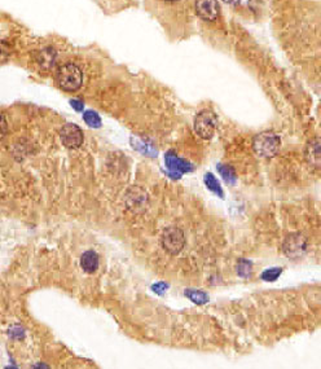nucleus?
Here are the masks:
<instances>
[{
    "instance_id": "obj_14",
    "label": "nucleus",
    "mask_w": 321,
    "mask_h": 369,
    "mask_svg": "<svg viewBox=\"0 0 321 369\" xmlns=\"http://www.w3.org/2000/svg\"><path fill=\"white\" fill-rule=\"evenodd\" d=\"M217 169L218 173L223 176V179L226 180L228 184H234V183H236L237 176H236V173H234V170L231 167V166H228V164H218Z\"/></svg>"
},
{
    "instance_id": "obj_2",
    "label": "nucleus",
    "mask_w": 321,
    "mask_h": 369,
    "mask_svg": "<svg viewBox=\"0 0 321 369\" xmlns=\"http://www.w3.org/2000/svg\"><path fill=\"white\" fill-rule=\"evenodd\" d=\"M281 140L276 133L266 132L258 133L253 140V149H254L255 154L262 158H272L277 154L280 150Z\"/></svg>"
},
{
    "instance_id": "obj_12",
    "label": "nucleus",
    "mask_w": 321,
    "mask_h": 369,
    "mask_svg": "<svg viewBox=\"0 0 321 369\" xmlns=\"http://www.w3.org/2000/svg\"><path fill=\"white\" fill-rule=\"evenodd\" d=\"M203 182H205L206 187L208 188V189L211 190V192H214L215 194H218L219 197H223L224 193H223V189H222V187H220L219 182H218V179L215 178L214 175H212L211 173H207L205 174V178H203Z\"/></svg>"
},
{
    "instance_id": "obj_3",
    "label": "nucleus",
    "mask_w": 321,
    "mask_h": 369,
    "mask_svg": "<svg viewBox=\"0 0 321 369\" xmlns=\"http://www.w3.org/2000/svg\"><path fill=\"white\" fill-rule=\"evenodd\" d=\"M161 245L170 255H177L185 245L184 232L179 227H167L161 236Z\"/></svg>"
},
{
    "instance_id": "obj_9",
    "label": "nucleus",
    "mask_w": 321,
    "mask_h": 369,
    "mask_svg": "<svg viewBox=\"0 0 321 369\" xmlns=\"http://www.w3.org/2000/svg\"><path fill=\"white\" fill-rule=\"evenodd\" d=\"M34 60L42 69L49 70L56 61V51L51 47H46L34 53Z\"/></svg>"
},
{
    "instance_id": "obj_11",
    "label": "nucleus",
    "mask_w": 321,
    "mask_h": 369,
    "mask_svg": "<svg viewBox=\"0 0 321 369\" xmlns=\"http://www.w3.org/2000/svg\"><path fill=\"white\" fill-rule=\"evenodd\" d=\"M100 260L96 251L87 250L86 253L82 254L81 257V267L86 274H95L98 269Z\"/></svg>"
},
{
    "instance_id": "obj_6",
    "label": "nucleus",
    "mask_w": 321,
    "mask_h": 369,
    "mask_svg": "<svg viewBox=\"0 0 321 369\" xmlns=\"http://www.w3.org/2000/svg\"><path fill=\"white\" fill-rule=\"evenodd\" d=\"M60 138L62 144L69 149H77L83 144V131L77 124L67 123L60 131Z\"/></svg>"
},
{
    "instance_id": "obj_1",
    "label": "nucleus",
    "mask_w": 321,
    "mask_h": 369,
    "mask_svg": "<svg viewBox=\"0 0 321 369\" xmlns=\"http://www.w3.org/2000/svg\"><path fill=\"white\" fill-rule=\"evenodd\" d=\"M56 81L60 88L67 92H74L78 91L83 83V73L76 63H62L56 72Z\"/></svg>"
},
{
    "instance_id": "obj_8",
    "label": "nucleus",
    "mask_w": 321,
    "mask_h": 369,
    "mask_svg": "<svg viewBox=\"0 0 321 369\" xmlns=\"http://www.w3.org/2000/svg\"><path fill=\"white\" fill-rule=\"evenodd\" d=\"M196 13L203 21L212 22L219 16V6L217 0H196Z\"/></svg>"
},
{
    "instance_id": "obj_23",
    "label": "nucleus",
    "mask_w": 321,
    "mask_h": 369,
    "mask_svg": "<svg viewBox=\"0 0 321 369\" xmlns=\"http://www.w3.org/2000/svg\"><path fill=\"white\" fill-rule=\"evenodd\" d=\"M224 2H226V3H228V4H233V6H234V4L240 3V0H224Z\"/></svg>"
},
{
    "instance_id": "obj_22",
    "label": "nucleus",
    "mask_w": 321,
    "mask_h": 369,
    "mask_svg": "<svg viewBox=\"0 0 321 369\" xmlns=\"http://www.w3.org/2000/svg\"><path fill=\"white\" fill-rule=\"evenodd\" d=\"M70 104H72V107L74 108L77 112H83V103H82L81 100H78V98H73V100H70Z\"/></svg>"
},
{
    "instance_id": "obj_18",
    "label": "nucleus",
    "mask_w": 321,
    "mask_h": 369,
    "mask_svg": "<svg viewBox=\"0 0 321 369\" xmlns=\"http://www.w3.org/2000/svg\"><path fill=\"white\" fill-rule=\"evenodd\" d=\"M133 148H136L137 150H140L142 154H147V156L154 157V154H157V150H154L152 145H147L141 140H136L133 143Z\"/></svg>"
},
{
    "instance_id": "obj_5",
    "label": "nucleus",
    "mask_w": 321,
    "mask_h": 369,
    "mask_svg": "<svg viewBox=\"0 0 321 369\" xmlns=\"http://www.w3.org/2000/svg\"><path fill=\"white\" fill-rule=\"evenodd\" d=\"M307 239L302 233H290L282 243V251L290 259H299L307 251Z\"/></svg>"
},
{
    "instance_id": "obj_4",
    "label": "nucleus",
    "mask_w": 321,
    "mask_h": 369,
    "mask_svg": "<svg viewBox=\"0 0 321 369\" xmlns=\"http://www.w3.org/2000/svg\"><path fill=\"white\" fill-rule=\"evenodd\" d=\"M218 118L211 110H202L194 118V131L200 138L208 140L214 136L217 130Z\"/></svg>"
},
{
    "instance_id": "obj_15",
    "label": "nucleus",
    "mask_w": 321,
    "mask_h": 369,
    "mask_svg": "<svg viewBox=\"0 0 321 369\" xmlns=\"http://www.w3.org/2000/svg\"><path fill=\"white\" fill-rule=\"evenodd\" d=\"M83 119L86 122V124H88L92 128H98L101 127V118L98 116L97 113L93 112V110H86L83 113Z\"/></svg>"
},
{
    "instance_id": "obj_7",
    "label": "nucleus",
    "mask_w": 321,
    "mask_h": 369,
    "mask_svg": "<svg viewBox=\"0 0 321 369\" xmlns=\"http://www.w3.org/2000/svg\"><path fill=\"white\" fill-rule=\"evenodd\" d=\"M165 163L166 167H167L168 171H170V175L172 176V178H176V179L182 178L183 174L191 173V171L193 170V166H192L188 161L179 158L174 152H168V153H166Z\"/></svg>"
},
{
    "instance_id": "obj_20",
    "label": "nucleus",
    "mask_w": 321,
    "mask_h": 369,
    "mask_svg": "<svg viewBox=\"0 0 321 369\" xmlns=\"http://www.w3.org/2000/svg\"><path fill=\"white\" fill-rule=\"evenodd\" d=\"M167 288H168V285L166 283H157L152 286V290H153L154 293H157V294L162 295Z\"/></svg>"
},
{
    "instance_id": "obj_21",
    "label": "nucleus",
    "mask_w": 321,
    "mask_h": 369,
    "mask_svg": "<svg viewBox=\"0 0 321 369\" xmlns=\"http://www.w3.org/2000/svg\"><path fill=\"white\" fill-rule=\"evenodd\" d=\"M7 130H8V124H7L6 118L3 114H0V139H3L6 136Z\"/></svg>"
},
{
    "instance_id": "obj_24",
    "label": "nucleus",
    "mask_w": 321,
    "mask_h": 369,
    "mask_svg": "<svg viewBox=\"0 0 321 369\" xmlns=\"http://www.w3.org/2000/svg\"><path fill=\"white\" fill-rule=\"evenodd\" d=\"M166 2H171L172 3V2H177V0H166Z\"/></svg>"
},
{
    "instance_id": "obj_13",
    "label": "nucleus",
    "mask_w": 321,
    "mask_h": 369,
    "mask_svg": "<svg viewBox=\"0 0 321 369\" xmlns=\"http://www.w3.org/2000/svg\"><path fill=\"white\" fill-rule=\"evenodd\" d=\"M184 294H185V297H188L192 302L197 303V305H205V303L208 302V295L202 290L187 289Z\"/></svg>"
},
{
    "instance_id": "obj_10",
    "label": "nucleus",
    "mask_w": 321,
    "mask_h": 369,
    "mask_svg": "<svg viewBox=\"0 0 321 369\" xmlns=\"http://www.w3.org/2000/svg\"><path fill=\"white\" fill-rule=\"evenodd\" d=\"M307 162L311 164L312 167L320 169L321 164V153H320V142L318 139H313L311 140L306 147V152H304Z\"/></svg>"
},
{
    "instance_id": "obj_16",
    "label": "nucleus",
    "mask_w": 321,
    "mask_h": 369,
    "mask_svg": "<svg viewBox=\"0 0 321 369\" xmlns=\"http://www.w3.org/2000/svg\"><path fill=\"white\" fill-rule=\"evenodd\" d=\"M252 262L246 259H240L237 263V275L241 277L252 276Z\"/></svg>"
},
{
    "instance_id": "obj_17",
    "label": "nucleus",
    "mask_w": 321,
    "mask_h": 369,
    "mask_svg": "<svg viewBox=\"0 0 321 369\" xmlns=\"http://www.w3.org/2000/svg\"><path fill=\"white\" fill-rule=\"evenodd\" d=\"M282 274V269L281 267H275V269H268L262 274V279L264 281H269V283H273L278 279V276Z\"/></svg>"
},
{
    "instance_id": "obj_19",
    "label": "nucleus",
    "mask_w": 321,
    "mask_h": 369,
    "mask_svg": "<svg viewBox=\"0 0 321 369\" xmlns=\"http://www.w3.org/2000/svg\"><path fill=\"white\" fill-rule=\"evenodd\" d=\"M12 48L7 42L0 41V62H4V61L8 60L11 57Z\"/></svg>"
}]
</instances>
